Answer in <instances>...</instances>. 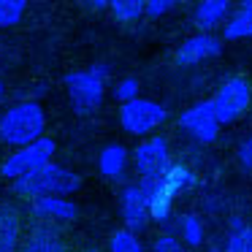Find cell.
<instances>
[{"label":"cell","mask_w":252,"mask_h":252,"mask_svg":"<svg viewBox=\"0 0 252 252\" xmlns=\"http://www.w3.org/2000/svg\"><path fill=\"white\" fill-rule=\"evenodd\" d=\"M212 103H214V111H217L220 122H222V125H230V122H236L239 117H244L247 109H250L252 84L247 82L244 76L225 79V82L220 84V90L214 93Z\"/></svg>","instance_id":"obj_6"},{"label":"cell","mask_w":252,"mask_h":252,"mask_svg":"<svg viewBox=\"0 0 252 252\" xmlns=\"http://www.w3.org/2000/svg\"><path fill=\"white\" fill-rule=\"evenodd\" d=\"M174 8H176L174 0H152V3H147V17L158 19V17H163V14L174 11Z\"/></svg>","instance_id":"obj_26"},{"label":"cell","mask_w":252,"mask_h":252,"mask_svg":"<svg viewBox=\"0 0 252 252\" xmlns=\"http://www.w3.org/2000/svg\"><path fill=\"white\" fill-rule=\"evenodd\" d=\"M57 144L52 141V138H41V141L30 144V147L25 149H17V152H11L6 160H3V165H0V176L3 179H22V176L33 174V171L44 168V165L52 163V155H55Z\"/></svg>","instance_id":"obj_5"},{"label":"cell","mask_w":252,"mask_h":252,"mask_svg":"<svg viewBox=\"0 0 252 252\" xmlns=\"http://www.w3.org/2000/svg\"><path fill=\"white\" fill-rule=\"evenodd\" d=\"M19 252H65V241H63L60 230L49 228V225H38L33 233L25 239Z\"/></svg>","instance_id":"obj_15"},{"label":"cell","mask_w":252,"mask_h":252,"mask_svg":"<svg viewBox=\"0 0 252 252\" xmlns=\"http://www.w3.org/2000/svg\"><path fill=\"white\" fill-rule=\"evenodd\" d=\"M33 214L46 222H73L79 217V206L71 198H60V195H49V198H38L33 201Z\"/></svg>","instance_id":"obj_14"},{"label":"cell","mask_w":252,"mask_h":252,"mask_svg":"<svg viewBox=\"0 0 252 252\" xmlns=\"http://www.w3.org/2000/svg\"><path fill=\"white\" fill-rule=\"evenodd\" d=\"M46 130V111L38 100H22L0 114V141L8 147L25 149L30 144L41 141Z\"/></svg>","instance_id":"obj_1"},{"label":"cell","mask_w":252,"mask_h":252,"mask_svg":"<svg viewBox=\"0 0 252 252\" xmlns=\"http://www.w3.org/2000/svg\"><path fill=\"white\" fill-rule=\"evenodd\" d=\"M87 8H90V11H111V3H103V0H90Z\"/></svg>","instance_id":"obj_28"},{"label":"cell","mask_w":252,"mask_h":252,"mask_svg":"<svg viewBox=\"0 0 252 252\" xmlns=\"http://www.w3.org/2000/svg\"><path fill=\"white\" fill-rule=\"evenodd\" d=\"M133 165H136L141 182L147 179H160L171 168V147L165 136H149L138 141L133 149Z\"/></svg>","instance_id":"obj_7"},{"label":"cell","mask_w":252,"mask_h":252,"mask_svg":"<svg viewBox=\"0 0 252 252\" xmlns=\"http://www.w3.org/2000/svg\"><path fill=\"white\" fill-rule=\"evenodd\" d=\"M160 179L165 182V185L171 187V190L176 192V195H182L185 190H190V187H195V182H198V176L192 174V168H187V165H182V163H171V168L165 171Z\"/></svg>","instance_id":"obj_18"},{"label":"cell","mask_w":252,"mask_h":252,"mask_svg":"<svg viewBox=\"0 0 252 252\" xmlns=\"http://www.w3.org/2000/svg\"><path fill=\"white\" fill-rule=\"evenodd\" d=\"M120 212H122V220H125V228L130 233H141L147 230L149 220V201H147V192H144L141 182L138 185H125L120 192Z\"/></svg>","instance_id":"obj_9"},{"label":"cell","mask_w":252,"mask_h":252,"mask_svg":"<svg viewBox=\"0 0 252 252\" xmlns=\"http://www.w3.org/2000/svg\"><path fill=\"white\" fill-rule=\"evenodd\" d=\"M25 11H28V3L22 0H0V28H17Z\"/></svg>","instance_id":"obj_23"},{"label":"cell","mask_w":252,"mask_h":252,"mask_svg":"<svg viewBox=\"0 0 252 252\" xmlns=\"http://www.w3.org/2000/svg\"><path fill=\"white\" fill-rule=\"evenodd\" d=\"M179 127L187 133V136L195 138L198 144H212L214 138L220 136V127H222L217 111H214L212 98H209V100H201V103H192L190 109L182 111Z\"/></svg>","instance_id":"obj_8"},{"label":"cell","mask_w":252,"mask_h":252,"mask_svg":"<svg viewBox=\"0 0 252 252\" xmlns=\"http://www.w3.org/2000/svg\"><path fill=\"white\" fill-rule=\"evenodd\" d=\"M165 120H168V109L149 98H138V100H130V103L120 106V125L130 136L149 138Z\"/></svg>","instance_id":"obj_4"},{"label":"cell","mask_w":252,"mask_h":252,"mask_svg":"<svg viewBox=\"0 0 252 252\" xmlns=\"http://www.w3.org/2000/svg\"><path fill=\"white\" fill-rule=\"evenodd\" d=\"M3 93H6V87H3V82H0V100H3Z\"/></svg>","instance_id":"obj_30"},{"label":"cell","mask_w":252,"mask_h":252,"mask_svg":"<svg viewBox=\"0 0 252 252\" xmlns=\"http://www.w3.org/2000/svg\"><path fill=\"white\" fill-rule=\"evenodd\" d=\"M239 163H241V168L252 171V133L241 141V147H239Z\"/></svg>","instance_id":"obj_27"},{"label":"cell","mask_w":252,"mask_h":252,"mask_svg":"<svg viewBox=\"0 0 252 252\" xmlns=\"http://www.w3.org/2000/svg\"><path fill=\"white\" fill-rule=\"evenodd\" d=\"M111 14L120 22H136L138 17L147 14V3L144 0H114L111 3Z\"/></svg>","instance_id":"obj_22"},{"label":"cell","mask_w":252,"mask_h":252,"mask_svg":"<svg viewBox=\"0 0 252 252\" xmlns=\"http://www.w3.org/2000/svg\"><path fill=\"white\" fill-rule=\"evenodd\" d=\"M106 79H109V65H103V63H95L87 71L65 73L68 100L79 117H87L100 109L106 98Z\"/></svg>","instance_id":"obj_3"},{"label":"cell","mask_w":252,"mask_h":252,"mask_svg":"<svg viewBox=\"0 0 252 252\" xmlns=\"http://www.w3.org/2000/svg\"><path fill=\"white\" fill-rule=\"evenodd\" d=\"M79 187H82V176L57 163H49L14 182V192L19 198H28V201H38V198H49V195L65 198V195H73Z\"/></svg>","instance_id":"obj_2"},{"label":"cell","mask_w":252,"mask_h":252,"mask_svg":"<svg viewBox=\"0 0 252 252\" xmlns=\"http://www.w3.org/2000/svg\"><path fill=\"white\" fill-rule=\"evenodd\" d=\"M179 233H182V241H185L187 247H201L203 244V222L198 214H185L179 222Z\"/></svg>","instance_id":"obj_21"},{"label":"cell","mask_w":252,"mask_h":252,"mask_svg":"<svg viewBox=\"0 0 252 252\" xmlns=\"http://www.w3.org/2000/svg\"><path fill=\"white\" fill-rule=\"evenodd\" d=\"M225 252H252V228L244 225L241 220H233V230H230L228 241H225Z\"/></svg>","instance_id":"obj_19"},{"label":"cell","mask_w":252,"mask_h":252,"mask_svg":"<svg viewBox=\"0 0 252 252\" xmlns=\"http://www.w3.org/2000/svg\"><path fill=\"white\" fill-rule=\"evenodd\" d=\"M222 52V38L214 33H195L185 38L176 49V65H198L203 60H212Z\"/></svg>","instance_id":"obj_10"},{"label":"cell","mask_w":252,"mask_h":252,"mask_svg":"<svg viewBox=\"0 0 252 252\" xmlns=\"http://www.w3.org/2000/svg\"><path fill=\"white\" fill-rule=\"evenodd\" d=\"M82 252H100V250H82Z\"/></svg>","instance_id":"obj_31"},{"label":"cell","mask_w":252,"mask_h":252,"mask_svg":"<svg viewBox=\"0 0 252 252\" xmlns=\"http://www.w3.org/2000/svg\"><path fill=\"white\" fill-rule=\"evenodd\" d=\"M130 152H127L122 144H106L98 155V171L103 179L109 182H122L127 174V165H130Z\"/></svg>","instance_id":"obj_13"},{"label":"cell","mask_w":252,"mask_h":252,"mask_svg":"<svg viewBox=\"0 0 252 252\" xmlns=\"http://www.w3.org/2000/svg\"><path fill=\"white\" fill-rule=\"evenodd\" d=\"M138 90H141L138 79L125 76V79H120V82H117V87H114V98L120 100L122 106H125V103H130V100H138V98H141V95H138Z\"/></svg>","instance_id":"obj_24"},{"label":"cell","mask_w":252,"mask_h":252,"mask_svg":"<svg viewBox=\"0 0 252 252\" xmlns=\"http://www.w3.org/2000/svg\"><path fill=\"white\" fill-rule=\"evenodd\" d=\"M109 250L111 252H147V247L141 244L138 233H130L127 228H120V230H114V233H111Z\"/></svg>","instance_id":"obj_20"},{"label":"cell","mask_w":252,"mask_h":252,"mask_svg":"<svg viewBox=\"0 0 252 252\" xmlns=\"http://www.w3.org/2000/svg\"><path fill=\"white\" fill-rule=\"evenodd\" d=\"M141 187H144V192H147L152 220H155V222H160V225H165L171 220V212H174L176 192L171 190L163 179H147V182H141Z\"/></svg>","instance_id":"obj_11"},{"label":"cell","mask_w":252,"mask_h":252,"mask_svg":"<svg viewBox=\"0 0 252 252\" xmlns=\"http://www.w3.org/2000/svg\"><path fill=\"white\" fill-rule=\"evenodd\" d=\"M230 17H233V6H230L228 0H203L192 11V22H195V28L201 33H212L220 25L225 28Z\"/></svg>","instance_id":"obj_12"},{"label":"cell","mask_w":252,"mask_h":252,"mask_svg":"<svg viewBox=\"0 0 252 252\" xmlns=\"http://www.w3.org/2000/svg\"><path fill=\"white\" fill-rule=\"evenodd\" d=\"M222 38L225 41H247V38H252V11L236 8L233 17L228 19V25L222 28Z\"/></svg>","instance_id":"obj_17"},{"label":"cell","mask_w":252,"mask_h":252,"mask_svg":"<svg viewBox=\"0 0 252 252\" xmlns=\"http://www.w3.org/2000/svg\"><path fill=\"white\" fill-rule=\"evenodd\" d=\"M239 8H244V11H252V0H241Z\"/></svg>","instance_id":"obj_29"},{"label":"cell","mask_w":252,"mask_h":252,"mask_svg":"<svg viewBox=\"0 0 252 252\" xmlns=\"http://www.w3.org/2000/svg\"><path fill=\"white\" fill-rule=\"evenodd\" d=\"M22 217L14 206H0V252H19Z\"/></svg>","instance_id":"obj_16"},{"label":"cell","mask_w":252,"mask_h":252,"mask_svg":"<svg viewBox=\"0 0 252 252\" xmlns=\"http://www.w3.org/2000/svg\"><path fill=\"white\" fill-rule=\"evenodd\" d=\"M149 252H185V247H182V241L176 239V236L163 233V236H158V239L152 241V250Z\"/></svg>","instance_id":"obj_25"}]
</instances>
